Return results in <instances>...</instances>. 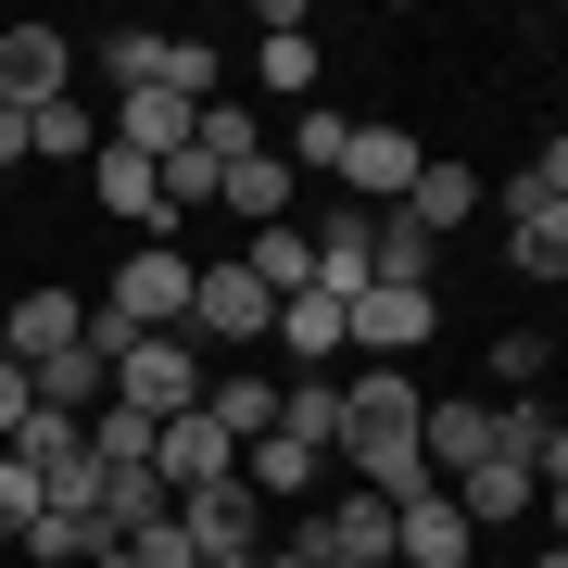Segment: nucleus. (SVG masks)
Wrapping results in <instances>:
<instances>
[{
	"label": "nucleus",
	"instance_id": "1",
	"mask_svg": "<svg viewBox=\"0 0 568 568\" xmlns=\"http://www.w3.org/2000/svg\"><path fill=\"white\" fill-rule=\"evenodd\" d=\"M190 291H203V265H190L178 241H140V253L114 265V291H102V304H114L126 328H152V342H164V328H190Z\"/></svg>",
	"mask_w": 568,
	"mask_h": 568
},
{
	"label": "nucleus",
	"instance_id": "2",
	"mask_svg": "<svg viewBox=\"0 0 568 568\" xmlns=\"http://www.w3.org/2000/svg\"><path fill=\"white\" fill-rule=\"evenodd\" d=\"M114 405H140L152 429L203 405V354H190V328H164V342H126V354H114Z\"/></svg>",
	"mask_w": 568,
	"mask_h": 568
},
{
	"label": "nucleus",
	"instance_id": "3",
	"mask_svg": "<svg viewBox=\"0 0 568 568\" xmlns=\"http://www.w3.org/2000/svg\"><path fill=\"white\" fill-rule=\"evenodd\" d=\"M265 518H278V506H265L253 480H215V493H178V530H190V544H203L215 568H253V556H265Z\"/></svg>",
	"mask_w": 568,
	"mask_h": 568
},
{
	"label": "nucleus",
	"instance_id": "4",
	"mask_svg": "<svg viewBox=\"0 0 568 568\" xmlns=\"http://www.w3.org/2000/svg\"><path fill=\"white\" fill-rule=\"evenodd\" d=\"M0 102L13 114L77 102V39H63V26H0Z\"/></svg>",
	"mask_w": 568,
	"mask_h": 568
},
{
	"label": "nucleus",
	"instance_id": "5",
	"mask_svg": "<svg viewBox=\"0 0 568 568\" xmlns=\"http://www.w3.org/2000/svg\"><path fill=\"white\" fill-rule=\"evenodd\" d=\"M417 417H429V392L405 366H342V455L354 443H417Z\"/></svg>",
	"mask_w": 568,
	"mask_h": 568
},
{
	"label": "nucleus",
	"instance_id": "6",
	"mask_svg": "<svg viewBox=\"0 0 568 568\" xmlns=\"http://www.w3.org/2000/svg\"><path fill=\"white\" fill-rule=\"evenodd\" d=\"M203 328H215V342H265V328H278V291H265L241 253H215L203 291H190V342H203Z\"/></svg>",
	"mask_w": 568,
	"mask_h": 568
},
{
	"label": "nucleus",
	"instance_id": "7",
	"mask_svg": "<svg viewBox=\"0 0 568 568\" xmlns=\"http://www.w3.org/2000/svg\"><path fill=\"white\" fill-rule=\"evenodd\" d=\"M152 480H164V493H215V480H241V443L215 429V405H190V417L152 429Z\"/></svg>",
	"mask_w": 568,
	"mask_h": 568
},
{
	"label": "nucleus",
	"instance_id": "8",
	"mask_svg": "<svg viewBox=\"0 0 568 568\" xmlns=\"http://www.w3.org/2000/svg\"><path fill=\"white\" fill-rule=\"evenodd\" d=\"M342 328H354V354H366V366H417V342L443 328V304H429V291H354Z\"/></svg>",
	"mask_w": 568,
	"mask_h": 568
},
{
	"label": "nucleus",
	"instance_id": "9",
	"mask_svg": "<svg viewBox=\"0 0 568 568\" xmlns=\"http://www.w3.org/2000/svg\"><path fill=\"white\" fill-rule=\"evenodd\" d=\"M102 140L140 152V164H164V152L203 140V102H178V89H126V102H102Z\"/></svg>",
	"mask_w": 568,
	"mask_h": 568
},
{
	"label": "nucleus",
	"instance_id": "10",
	"mask_svg": "<svg viewBox=\"0 0 568 568\" xmlns=\"http://www.w3.org/2000/svg\"><path fill=\"white\" fill-rule=\"evenodd\" d=\"M417 164H429V140H405V126H354V152H342V190L366 215H392L417 190Z\"/></svg>",
	"mask_w": 568,
	"mask_h": 568
},
{
	"label": "nucleus",
	"instance_id": "11",
	"mask_svg": "<svg viewBox=\"0 0 568 568\" xmlns=\"http://www.w3.org/2000/svg\"><path fill=\"white\" fill-rule=\"evenodd\" d=\"M265 342L291 354V379H342V354H354V328H342V304H328V291H291V304H278V328H265Z\"/></svg>",
	"mask_w": 568,
	"mask_h": 568
},
{
	"label": "nucleus",
	"instance_id": "12",
	"mask_svg": "<svg viewBox=\"0 0 568 568\" xmlns=\"http://www.w3.org/2000/svg\"><path fill=\"white\" fill-rule=\"evenodd\" d=\"M316 530H328V568H392V556H405V506H379V493L316 506Z\"/></svg>",
	"mask_w": 568,
	"mask_h": 568
},
{
	"label": "nucleus",
	"instance_id": "13",
	"mask_svg": "<svg viewBox=\"0 0 568 568\" xmlns=\"http://www.w3.org/2000/svg\"><path fill=\"white\" fill-rule=\"evenodd\" d=\"M480 203H493V190H480V164L429 152V164H417V190H405V203H392V215H417L429 241H455V227H480Z\"/></svg>",
	"mask_w": 568,
	"mask_h": 568
},
{
	"label": "nucleus",
	"instance_id": "14",
	"mask_svg": "<svg viewBox=\"0 0 568 568\" xmlns=\"http://www.w3.org/2000/svg\"><path fill=\"white\" fill-rule=\"evenodd\" d=\"M63 342H89V304H77V291H26V304L0 316V354H13V366H51Z\"/></svg>",
	"mask_w": 568,
	"mask_h": 568
},
{
	"label": "nucleus",
	"instance_id": "15",
	"mask_svg": "<svg viewBox=\"0 0 568 568\" xmlns=\"http://www.w3.org/2000/svg\"><path fill=\"white\" fill-rule=\"evenodd\" d=\"M443 493H455V518H467V530H506L518 506H544V480H530L518 455H480V467H467V480H443Z\"/></svg>",
	"mask_w": 568,
	"mask_h": 568
},
{
	"label": "nucleus",
	"instance_id": "16",
	"mask_svg": "<svg viewBox=\"0 0 568 568\" xmlns=\"http://www.w3.org/2000/svg\"><path fill=\"white\" fill-rule=\"evenodd\" d=\"M215 215H241V227H278V215H291V164H278V140L241 152V164H215Z\"/></svg>",
	"mask_w": 568,
	"mask_h": 568
},
{
	"label": "nucleus",
	"instance_id": "17",
	"mask_svg": "<svg viewBox=\"0 0 568 568\" xmlns=\"http://www.w3.org/2000/svg\"><path fill=\"white\" fill-rule=\"evenodd\" d=\"M89 190H102V215H126V227H152V241H164V164H140V152H114V140H102Z\"/></svg>",
	"mask_w": 568,
	"mask_h": 568
},
{
	"label": "nucleus",
	"instance_id": "18",
	"mask_svg": "<svg viewBox=\"0 0 568 568\" xmlns=\"http://www.w3.org/2000/svg\"><path fill=\"white\" fill-rule=\"evenodd\" d=\"M417 455L443 467V480H467V467L493 455V405H467V392H455V405H429V417H417Z\"/></svg>",
	"mask_w": 568,
	"mask_h": 568
},
{
	"label": "nucleus",
	"instance_id": "19",
	"mask_svg": "<svg viewBox=\"0 0 568 568\" xmlns=\"http://www.w3.org/2000/svg\"><path fill=\"white\" fill-rule=\"evenodd\" d=\"M241 265L278 291V304H291V291H316V227H291V215H278V227H253V241H241Z\"/></svg>",
	"mask_w": 568,
	"mask_h": 568
},
{
	"label": "nucleus",
	"instance_id": "20",
	"mask_svg": "<svg viewBox=\"0 0 568 568\" xmlns=\"http://www.w3.org/2000/svg\"><path fill=\"white\" fill-rule=\"evenodd\" d=\"M278 443L342 455V379H278Z\"/></svg>",
	"mask_w": 568,
	"mask_h": 568
},
{
	"label": "nucleus",
	"instance_id": "21",
	"mask_svg": "<svg viewBox=\"0 0 568 568\" xmlns=\"http://www.w3.org/2000/svg\"><path fill=\"white\" fill-rule=\"evenodd\" d=\"M164 518H178V493H164L152 467H102V530L114 544H140V530H164Z\"/></svg>",
	"mask_w": 568,
	"mask_h": 568
},
{
	"label": "nucleus",
	"instance_id": "22",
	"mask_svg": "<svg viewBox=\"0 0 568 568\" xmlns=\"http://www.w3.org/2000/svg\"><path fill=\"white\" fill-rule=\"evenodd\" d=\"M506 265H518V278H556V291H568V203L506 215Z\"/></svg>",
	"mask_w": 568,
	"mask_h": 568
},
{
	"label": "nucleus",
	"instance_id": "23",
	"mask_svg": "<svg viewBox=\"0 0 568 568\" xmlns=\"http://www.w3.org/2000/svg\"><path fill=\"white\" fill-rule=\"evenodd\" d=\"M253 77L278 89V102H304V89H316V39H304V13H291V0L265 13V51H253Z\"/></svg>",
	"mask_w": 568,
	"mask_h": 568
},
{
	"label": "nucleus",
	"instance_id": "24",
	"mask_svg": "<svg viewBox=\"0 0 568 568\" xmlns=\"http://www.w3.org/2000/svg\"><path fill=\"white\" fill-rule=\"evenodd\" d=\"M203 405H215V429H227V443H265V429H278V379H203Z\"/></svg>",
	"mask_w": 568,
	"mask_h": 568
},
{
	"label": "nucleus",
	"instance_id": "25",
	"mask_svg": "<svg viewBox=\"0 0 568 568\" xmlns=\"http://www.w3.org/2000/svg\"><path fill=\"white\" fill-rule=\"evenodd\" d=\"M26 152H51V164H102V114H89V102L26 114Z\"/></svg>",
	"mask_w": 568,
	"mask_h": 568
},
{
	"label": "nucleus",
	"instance_id": "26",
	"mask_svg": "<svg viewBox=\"0 0 568 568\" xmlns=\"http://www.w3.org/2000/svg\"><path fill=\"white\" fill-rule=\"evenodd\" d=\"M429 265H443V241L417 215H379V291H429Z\"/></svg>",
	"mask_w": 568,
	"mask_h": 568
},
{
	"label": "nucleus",
	"instance_id": "27",
	"mask_svg": "<svg viewBox=\"0 0 568 568\" xmlns=\"http://www.w3.org/2000/svg\"><path fill=\"white\" fill-rule=\"evenodd\" d=\"M102 89L126 102V89H164V26H114L102 39Z\"/></svg>",
	"mask_w": 568,
	"mask_h": 568
},
{
	"label": "nucleus",
	"instance_id": "28",
	"mask_svg": "<svg viewBox=\"0 0 568 568\" xmlns=\"http://www.w3.org/2000/svg\"><path fill=\"white\" fill-rule=\"evenodd\" d=\"M102 544H114L102 518H63V506H39V530H26V556H39V568H89Z\"/></svg>",
	"mask_w": 568,
	"mask_h": 568
},
{
	"label": "nucleus",
	"instance_id": "29",
	"mask_svg": "<svg viewBox=\"0 0 568 568\" xmlns=\"http://www.w3.org/2000/svg\"><path fill=\"white\" fill-rule=\"evenodd\" d=\"M342 152H354V114H328V102H304V126L278 140V164H316V178H342Z\"/></svg>",
	"mask_w": 568,
	"mask_h": 568
},
{
	"label": "nucleus",
	"instance_id": "30",
	"mask_svg": "<svg viewBox=\"0 0 568 568\" xmlns=\"http://www.w3.org/2000/svg\"><path fill=\"white\" fill-rule=\"evenodd\" d=\"M203 203H215V152L190 140V152H164V227H190Z\"/></svg>",
	"mask_w": 568,
	"mask_h": 568
},
{
	"label": "nucleus",
	"instance_id": "31",
	"mask_svg": "<svg viewBox=\"0 0 568 568\" xmlns=\"http://www.w3.org/2000/svg\"><path fill=\"white\" fill-rule=\"evenodd\" d=\"M89 455H102V467H152V417L140 405H102V417H89Z\"/></svg>",
	"mask_w": 568,
	"mask_h": 568
},
{
	"label": "nucleus",
	"instance_id": "32",
	"mask_svg": "<svg viewBox=\"0 0 568 568\" xmlns=\"http://www.w3.org/2000/svg\"><path fill=\"white\" fill-rule=\"evenodd\" d=\"M530 203H568V140H544V152L506 178V215H530Z\"/></svg>",
	"mask_w": 568,
	"mask_h": 568
},
{
	"label": "nucleus",
	"instance_id": "33",
	"mask_svg": "<svg viewBox=\"0 0 568 568\" xmlns=\"http://www.w3.org/2000/svg\"><path fill=\"white\" fill-rule=\"evenodd\" d=\"M39 506H51V493H39V467H26V455H0V544H26V530H39Z\"/></svg>",
	"mask_w": 568,
	"mask_h": 568
},
{
	"label": "nucleus",
	"instance_id": "34",
	"mask_svg": "<svg viewBox=\"0 0 568 568\" xmlns=\"http://www.w3.org/2000/svg\"><path fill=\"white\" fill-rule=\"evenodd\" d=\"M164 89L178 102H215V39H164Z\"/></svg>",
	"mask_w": 568,
	"mask_h": 568
},
{
	"label": "nucleus",
	"instance_id": "35",
	"mask_svg": "<svg viewBox=\"0 0 568 568\" xmlns=\"http://www.w3.org/2000/svg\"><path fill=\"white\" fill-rule=\"evenodd\" d=\"M203 152H215V164H241V152H265V126H253L241 102H203Z\"/></svg>",
	"mask_w": 568,
	"mask_h": 568
},
{
	"label": "nucleus",
	"instance_id": "36",
	"mask_svg": "<svg viewBox=\"0 0 568 568\" xmlns=\"http://www.w3.org/2000/svg\"><path fill=\"white\" fill-rule=\"evenodd\" d=\"M544 354H556L544 328H506V342H493V379H506V392H530V379H544Z\"/></svg>",
	"mask_w": 568,
	"mask_h": 568
},
{
	"label": "nucleus",
	"instance_id": "37",
	"mask_svg": "<svg viewBox=\"0 0 568 568\" xmlns=\"http://www.w3.org/2000/svg\"><path fill=\"white\" fill-rule=\"evenodd\" d=\"M253 568H328V530H316V506H304V518H291V530H278V544H265Z\"/></svg>",
	"mask_w": 568,
	"mask_h": 568
},
{
	"label": "nucleus",
	"instance_id": "38",
	"mask_svg": "<svg viewBox=\"0 0 568 568\" xmlns=\"http://www.w3.org/2000/svg\"><path fill=\"white\" fill-rule=\"evenodd\" d=\"M26 417H39V379H26V366H13V354H0V443H13V429H26Z\"/></svg>",
	"mask_w": 568,
	"mask_h": 568
},
{
	"label": "nucleus",
	"instance_id": "39",
	"mask_svg": "<svg viewBox=\"0 0 568 568\" xmlns=\"http://www.w3.org/2000/svg\"><path fill=\"white\" fill-rule=\"evenodd\" d=\"M13 164H39V152H26V114L0 102V178H13Z\"/></svg>",
	"mask_w": 568,
	"mask_h": 568
},
{
	"label": "nucleus",
	"instance_id": "40",
	"mask_svg": "<svg viewBox=\"0 0 568 568\" xmlns=\"http://www.w3.org/2000/svg\"><path fill=\"white\" fill-rule=\"evenodd\" d=\"M544 518H556V544H568V480H544Z\"/></svg>",
	"mask_w": 568,
	"mask_h": 568
},
{
	"label": "nucleus",
	"instance_id": "41",
	"mask_svg": "<svg viewBox=\"0 0 568 568\" xmlns=\"http://www.w3.org/2000/svg\"><path fill=\"white\" fill-rule=\"evenodd\" d=\"M89 568H140V556H126V544H102V556H89Z\"/></svg>",
	"mask_w": 568,
	"mask_h": 568
},
{
	"label": "nucleus",
	"instance_id": "42",
	"mask_svg": "<svg viewBox=\"0 0 568 568\" xmlns=\"http://www.w3.org/2000/svg\"><path fill=\"white\" fill-rule=\"evenodd\" d=\"M530 568H568V544H544V556H530Z\"/></svg>",
	"mask_w": 568,
	"mask_h": 568
},
{
	"label": "nucleus",
	"instance_id": "43",
	"mask_svg": "<svg viewBox=\"0 0 568 568\" xmlns=\"http://www.w3.org/2000/svg\"><path fill=\"white\" fill-rule=\"evenodd\" d=\"M178 568H215V556H178Z\"/></svg>",
	"mask_w": 568,
	"mask_h": 568
}]
</instances>
